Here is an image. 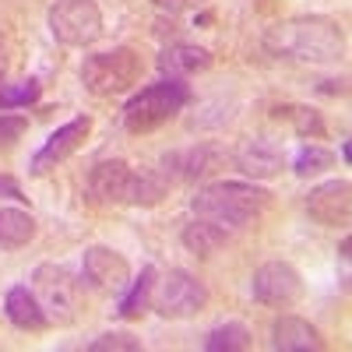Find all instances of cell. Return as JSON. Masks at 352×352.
<instances>
[{
	"instance_id": "obj_1",
	"label": "cell",
	"mask_w": 352,
	"mask_h": 352,
	"mask_svg": "<svg viewBox=\"0 0 352 352\" xmlns=\"http://www.w3.org/2000/svg\"><path fill=\"white\" fill-rule=\"evenodd\" d=\"M264 50L282 60H300V64H335L345 53V32L335 18L324 14H300L275 21L264 28Z\"/></svg>"
},
{
	"instance_id": "obj_2",
	"label": "cell",
	"mask_w": 352,
	"mask_h": 352,
	"mask_svg": "<svg viewBox=\"0 0 352 352\" xmlns=\"http://www.w3.org/2000/svg\"><path fill=\"white\" fill-rule=\"evenodd\" d=\"M166 180L159 169H134L124 159H102L85 176V201L96 208L113 204H159L166 197Z\"/></svg>"
},
{
	"instance_id": "obj_3",
	"label": "cell",
	"mask_w": 352,
	"mask_h": 352,
	"mask_svg": "<svg viewBox=\"0 0 352 352\" xmlns=\"http://www.w3.org/2000/svg\"><path fill=\"white\" fill-rule=\"evenodd\" d=\"M268 201L272 194L257 187V180H215L208 187H197V194L190 197V212L226 232H236L268 208Z\"/></svg>"
},
{
	"instance_id": "obj_4",
	"label": "cell",
	"mask_w": 352,
	"mask_h": 352,
	"mask_svg": "<svg viewBox=\"0 0 352 352\" xmlns=\"http://www.w3.org/2000/svg\"><path fill=\"white\" fill-rule=\"evenodd\" d=\"M190 102V85L184 78H162L155 85H144L124 102L120 124L131 134H152L162 124H169L176 113Z\"/></svg>"
},
{
	"instance_id": "obj_5",
	"label": "cell",
	"mask_w": 352,
	"mask_h": 352,
	"mask_svg": "<svg viewBox=\"0 0 352 352\" xmlns=\"http://www.w3.org/2000/svg\"><path fill=\"white\" fill-rule=\"evenodd\" d=\"M141 53L131 46H116L106 53H92L81 64V85L92 96H116L141 81Z\"/></svg>"
},
{
	"instance_id": "obj_6",
	"label": "cell",
	"mask_w": 352,
	"mask_h": 352,
	"mask_svg": "<svg viewBox=\"0 0 352 352\" xmlns=\"http://www.w3.org/2000/svg\"><path fill=\"white\" fill-rule=\"evenodd\" d=\"M32 292L50 324H71L81 300V282L64 264H39L32 272Z\"/></svg>"
},
{
	"instance_id": "obj_7",
	"label": "cell",
	"mask_w": 352,
	"mask_h": 352,
	"mask_svg": "<svg viewBox=\"0 0 352 352\" xmlns=\"http://www.w3.org/2000/svg\"><path fill=\"white\" fill-rule=\"evenodd\" d=\"M50 32L56 43L85 50L102 36V11L96 0H56L50 8Z\"/></svg>"
},
{
	"instance_id": "obj_8",
	"label": "cell",
	"mask_w": 352,
	"mask_h": 352,
	"mask_svg": "<svg viewBox=\"0 0 352 352\" xmlns=\"http://www.w3.org/2000/svg\"><path fill=\"white\" fill-rule=\"evenodd\" d=\"M152 303L162 317H173V320L194 317L208 307V285L184 268H173L159 285H152Z\"/></svg>"
},
{
	"instance_id": "obj_9",
	"label": "cell",
	"mask_w": 352,
	"mask_h": 352,
	"mask_svg": "<svg viewBox=\"0 0 352 352\" xmlns=\"http://www.w3.org/2000/svg\"><path fill=\"white\" fill-rule=\"evenodd\" d=\"M254 300L272 307V310H289L303 300V275L292 268L289 261H268L261 264L250 278Z\"/></svg>"
},
{
	"instance_id": "obj_10",
	"label": "cell",
	"mask_w": 352,
	"mask_h": 352,
	"mask_svg": "<svg viewBox=\"0 0 352 352\" xmlns=\"http://www.w3.org/2000/svg\"><path fill=\"white\" fill-rule=\"evenodd\" d=\"M81 282L96 292H124L131 282V264L113 247H88L81 254Z\"/></svg>"
},
{
	"instance_id": "obj_11",
	"label": "cell",
	"mask_w": 352,
	"mask_h": 352,
	"mask_svg": "<svg viewBox=\"0 0 352 352\" xmlns=\"http://www.w3.org/2000/svg\"><path fill=\"white\" fill-rule=\"evenodd\" d=\"M303 208L317 226H331V229L349 226V219H352V184L349 180H324V184L310 187Z\"/></svg>"
},
{
	"instance_id": "obj_12",
	"label": "cell",
	"mask_w": 352,
	"mask_h": 352,
	"mask_svg": "<svg viewBox=\"0 0 352 352\" xmlns=\"http://www.w3.org/2000/svg\"><path fill=\"white\" fill-rule=\"evenodd\" d=\"M88 131H92V116H74V120H67L64 127H56L46 141H43V148L32 155V176H43L50 169H56L64 159H71L78 148H81V141L88 138Z\"/></svg>"
},
{
	"instance_id": "obj_13",
	"label": "cell",
	"mask_w": 352,
	"mask_h": 352,
	"mask_svg": "<svg viewBox=\"0 0 352 352\" xmlns=\"http://www.w3.org/2000/svg\"><path fill=\"white\" fill-rule=\"evenodd\" d=\"M232 162L236 169L247 176V180H272L285 169V152L282 144L264 138V134H254V138H243L236 144V152H232Z\"/></svg>"
},
{
	"instance_id": "obj_14",
	"label": "cell",
	"mask_w": 352,
	"mask_h": 352,
	"mask_svg": "<svg viewBox=\"0 0 352 352\" xmlns=\"http://www.w3.org/2000/svg\"><path fill=\"white\" fill-rule=\"evenodd\" d=\"M272 349L278 352H320L324 338L310 324V320L296 317V314H282L272 320Z\"/></svg>"
},
{
	"instance_id": "obj_15",
	"label": "cell",
	"mask_w": 352,
	"mask_h": 352,
	"mask_svg": "<svg viewBox=\"0 0 352 352\" xmlns=\"http://www.w3.org/2000/svg\"><path fill=\"white\" fill-rule=\"evenodd\" d=\"M212 162H215V148H208V144H190V148L169 152L162 159L159 173L166 184H190V180H201L204 173H212Z\"/></svg>"
},
{
	"instance_id": "obj_16",
	"label": "cell",
	"mask_w": 352,
	"mask_h": 352,
	"mask_svg": "<svg viewBox=\"0 0 352 352\" xmlns=\"http://www.w3.org/2000/svg\"><path fill=\"white\" fill-rule=\"evenodd\" d=\"M4 317L11 320V324L18 331H43L50 320L36 300V292L28 289V285H11L8 289V296H4Z\"/></svg>"
},
{
	"instance_id": "obj_17",
	"label": "cell",
	"mask_w": 352,
	"mask_h": 352,
	"mask_svg": "<svg viewBox=\"0 0 352 352\" xmlns=\"http://www.w3.org/2000/svg\"><path fill=\"white\" fill-rule=\"evenodd\" d=\"M208 64H212V53L190 43H173L159 53V71H166L169 78H187L194 71H204Z\"/></svg>"
},
{
	"instance_id": "obj_18",
	"label": "cell",
	"mask_w": 352,
	"mask_h": 352,
	"mask_svg": "<svg viewBox=\"0 0 352 352\" xmlns=\"http://www.w3.org/2000/svg\"><path fill=\"white\" fill-rule=\"evenodd\" d=\"M226 240H229L226 229H219V226H212V222H204V219H197V215H194V222H187V226L180 229V243H184L190 254H197V257L215 254Z\"/></svg>"
},
{
	"instance_id": "obj_19",
	"label": "cell",
	"mask_w": 352,
	"mask_h": 352,
	"mask_svg": "<svg viewBox=\"0 0 352 352\" xmlns=\"http://www.w3.org/2000/svg\"><path fill=\"white\" fill-rule=\"evenodd\" d=\"M152 285H155V268H152V264H144L141 275L134 282H127V292L120 296V303H116V317H124V320L141 317L144 307H148V300H152Z\"/></svg>"
},
{
	"instance_id": "obj_20",
	"label": "cell",
	"mask_w": 352,
	"mask_h": 352,
	"mask_svg": "<svg viewBox=\"0 0 352 352\" xmlns=\"http://www.w3.org/2000/svg\"><path fill=\"white\" fill-rule=\"evenodd\" d=\"M36 236V219L25 208H0V247L18 250Z\"/></svg>"
},
{
	"instance_id": "obj_21",
	"label": "cell",
	"mask_w": 352,
	"mask_h": 352,
	"mask_svg": "<svg viewBox=\"0 0 352 352\" xmlns=\"http://www.w3.org/2000/svg\"><path fill=\"white\" fill-rule=\"evenodd\" d=\"M204 349L208 352H240L250 349V328L240 324V320H226V324L212 328L204 335Z\"/></svg>"
},
{
	"instance_id": "obj_22",
	"label": "cell",
	"mask_w": 352,
	"mask_h": 352,
	"mask_svg": "<svg viewBox=\"0 0 352 352\" xmlns=\"http://www.w3.org/2000/svg\"><path fill=\"white\" fill-rule=\"evenodd\" d=\"M275 116H278V120L285 116V120L296 127V134L307 138V141H320V138H324V116H320L314 106H275Z\"/></svg>"
},
{
	"instance_id": "obj_23",
	"label": "cell",
	"mask_w": 352,
	"mask_h": 352,
	"mask_svg": "<svg viewBox=\"0 0 352 352\" xmlns=\"http://www.w3.org/2000/svg\"><path fill=\"white\" fill-rule=\"evenodd\" d=\"M39 99V81H4L0 78V109H25Z\"/></svg>"
},
{
	"instance_id": "obj_24",
	"label": "cell",
	"mask_w": 352,
	"mask_h": 352,
	"mask_svg": "<svg viewBox=\"0 0 352 352\" xmlns=\"http://www.w3.org/2000/svg\"><path fill=\"white\" fill-rule=\"evenodd\" d=\"M335 166V155L328 148H320L317 141H307L303 148L296 152V159H292V173H300V176H314V173H324Z\"/></svg>"
},
{
	"instance_id": "obj_25",
	"label": "cell",
	"mask_w": 352,
	"mask_h": 352,
	"mask_svg": "<svg viewBox=\"0 0 352 352\" xmlns=\"http://www.w3.org/2000/svg\"><path fill=\"white\" fill-rule=\"evenodd\" d=\"M138 349H141V342L127 331H106L88 342V352H138Z\"/></svg>"
},
{
	"instance_id": "obj_26",
	"label": "cell",
	"mask_w": 352,
	"mask_h": 352,
	"mask_svg": "<svg viewBox=\"0 0 352 352\" xmlns=\"http://www.w3.org/2000/svg\"><path fill=\"white\" fill-rule=\"evenodd\" d=\"M25 131H28V116L0 109V148H11V144H18Z\"/></svg>"
},
{
	"instance_id": "obj_27",
	"label": "cell",
	"mask_w": 352,
	"mask_h": 352,
	"mask_svg": "<svg viewBox=\"0 0 352 352\" xmlns=\"http://www.w3.org/2000/svg\"><path fill=\"white\" fill-rule=\"evenodd\" d=\"M159 11H169V14H180V11H190V8H201L208 0H152Z\"/></svg>"
},
{
	"instance_id": "obj_28",
	"label": "cell",
	"mask_w": 352,
	"mask_h": 352,
	"mask_svg": "<svg viewBox=\"0 0 352 352\" xmlns=\"http://www.w3.org/2000/svg\"><path fill=\"white\" fill-rule=\"evenodd\" d=\"M0 197H14V201H21V187H18L14 176H0Z\"/></svg>"
},
{
	"instance_id": "obj_29",
	"label": "cell",
	"mask_w": 352,
	"mask_h": 352,
	"mask_svg": "<svg viewBox=\"0 0 352 352\" xmlns=\"http://www.w3.org/2000/svg\"><path fill=\"white\" fill-rule=\"evenodd\" d=\"M8 71V50H4V39H0V78Z\"/></svg>"
}]
</instances>
